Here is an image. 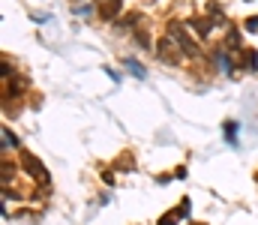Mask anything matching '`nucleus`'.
I'll use <instances>...</instances> for the list:
<instances>
[{
    "mask_svg": "<svg viewBox=\"0 0 258 225\" xmlns=\"http://www.w3.org/2000/svg\"><path fill=\"white\" fill-rule=\"evenodd\" d=\"M243 63H246V69H258L255 63H258V54L255 51H243Z\"/></svg>",
    "mask_w": 258,
    "mask_h": 225,
    "instance_id": "nucleus-6",
    "label": "nucleus"
},
{
    "mask_svg": "<svg viewBox=\"0 0 258 225\" xmlns=\"http://www.w3.org/2000/svg\"><path fill=\"white\" fill-rule=\"evenodd\" d=\"M246 30H249V33H258V15H252V18H246Z\"/></svg>",
    "mask_w": 258,
    "mask_h": 225,
    "instance_id": "nucleus-9",
    "label": "nucleus"
},
{
    "mask_svg": "<svg viewBox=\"0 0 258 225\" xmlns=\"http://www.w3.org/2000/svg\"><path fill=\"white\" fill-rule=\"evenodd\" d=\"M21 159H24V165H27V171H30V177H39V183H42V186H48V183H51L48 171L42 168V162H39V159H33L30 153H21Z\"/></svg>",
    "mask_w": 258,
    "mask_h": 225,
    "instance_id": "nucleus-3",
    "label": "nucleus"
},
{
    "mask_svg": "<svg viewBox=\"0 0 258 225\" xmlns=\"http://www.w3.org/2000/svg\"><path fill=\"white\" fill-rule=\"evenodd\" d=\"M9 144L15 147V144H18V141H15V135H12L9 129H3V147H9Z\"/></svg>",
    "mask_w": 258,
    "mask_h": 225,
    "instance_id": "nucleus-8",
    "label": "nucleus"
},
{
    "mask_svg": "<svg viewBox=\"0 0 258 225\" xmlns=\"http://www.w3.org/2000/svg\"><path fill=\"white\" fill-rule=\"evenodd\" d=\"M225 141L228 144H237V123L231 120V123H225Z\"/></svg>",
    "mask_w": 258,
    "mask_h": 225,
    "instance_id": "nucleus-5",
    "label": "nucleus"
},
{
    "mask_svg": "<svg viewBox=\"0 0 258 225\" xmlns=\"http://www.w3.org/2000/svg\"><path fill=\"white\" fill-rule=\"evenodd\" d=\"M126 69H129V72H132L135 78H147V72H144V66H141L138 60H132V57L126 60Z\"/></svg>",
    "mask_w": 258,
    "mask_h": 225,
    "instance_id": "nucleus-4",
    "label": "nucleus"
},
{
    "mask_svg": "<svg viewBox=\"0 0 258 225\" xmlns=\"http://www.w3.org/2000/svg\"><path fill=\"white\" fill-rule=\"evenodd\" d=\"M156 57L165 63V66H177L180 63V45L171 39V36H162L156 42Z\"/></svg>",
    "mask_w": 258,
    "mask_h": 225,
    "instance_id": "nucleus-1",
    "label": "nucleus"
},
{
    "mask_svg": "<svg viewBox=\"0 0 258 225\" xmlns=\"http://www.w3.org/2000/svg\"><path fill=\"white\" fill-rule=\"evenodd\" d=\"M189 24H192L198 33H201V36H207V30H210V21H201V18H195V21H189Z\"/></svg>",
    "mask_w": 258,
    "mask_h": 225,
    "instance_id": "nucleus-7",
    "label": "nucleus"
},
{
    "mask_svg": "<svg viewBox=\"0 0 258 225\" xmlns=\"http://www.w3.org/2000/svg\"><path fill=\"white\" fill-rule=\"evenodd\" d=\"M171 33H174V42L180 45V51H186L189 57H198V54H201V48L195 45V39L189 36V33H186L183 27H177V24H171Z\"/></svg>",
    "mask_w": 258,
    "mask_h": 225,
    "instance_id": "nucleus-2",
    "label": "nucleus"
}]
</instances>
